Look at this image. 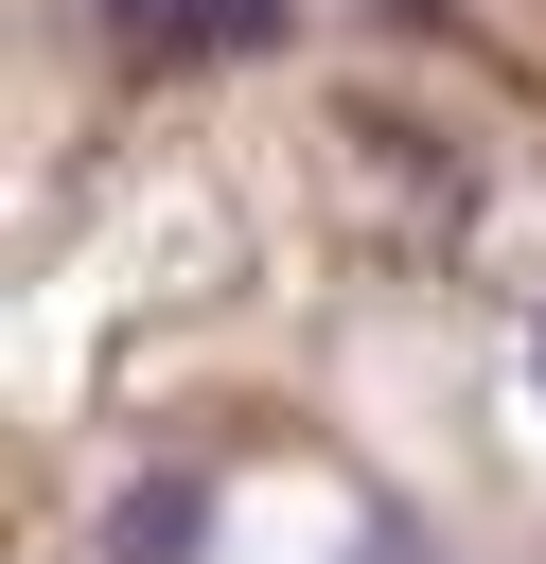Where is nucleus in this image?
<instances>
[{"label": "nucleus", "instance_id": "f257e3e1", "mask_svg": "<svg viewBox=\"0 0 546 564\" xmlns=\"http://www.w3.org/2000/svg\"><path fill=\"white\" fill-rule=\"evenodd\" d=\"M106 35L159 53V70H211V53H282L299 0H106Z\"/></svg>", "mask_w": 546, "mask_h": 564}, {"label": "nucleus", "instance_id": "7ed1b4c3", "mask_svg": "<svg viewBox=\"0 0 546 564\" xmlns=\"http://www.w3.org/2000/svg\"><path fill=\"white\" fill-rule=\"evenodd\" d=\"M528 388H546V317H528Z\"/></svg>", "mask_w": 546, "mask_h": 564}, {"label": "nucleus", "instance_id": "f03ea898", "mask_svg": "<svg viewBox=\"0 0 546 564\" xmlns=\"http://www.w3.org/2000/svg\"><path fill=\"white\" fill-rule=\"evenodd\" d=\"M106 564H211V458H159V476H123V511H106Z\"/></svg>", "mask_w": 546, "mask_h": 564}]
</instances>
